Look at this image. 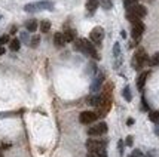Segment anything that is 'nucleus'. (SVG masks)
I'll return each instance as SVG.
<instances>
[{
  "label": "nucleus",
  "instance_id": "2eb2a0df",
  "mask_svg": "<svg viewBox=\"0 0 159 157\" xmlns=\"http://www.w3.org/2000/svg\"><path fill=\"white\" fill-rule=\"evenodd\" d=\"M25 28H27V31H30V33L36 31V30H37V21L36 20L27 21V22H25Z\"/></svg>",
  "mask_w": 159,
  "mask_h": 157
},
{
  "label": "nucleus",
  "instance_id": "4be33fe9",
  "mask_svg": "<svg viewBox=\"0 0 159 157\" xmlns=\"http://www.w3.org/2000/svg\"><path fill=\"white\" fill-rule=\"evenodd\" d=\"M149 64H150V65H159V52H156V54L149 59Z\"/></svg>",
  "mask_w": 159,
  "mask_h": 157
},
{
  "label": "nucleus",
  "instance_id": "393cba45",
  "mask_svg": "<svg viewBox=\"0 0 159 157\" xmlns=\"http://www.w3.org/2000/svg\"><path fill=\"white\" fill-rule=\"evenodd\" d=\"M39 41H40V37H39V36H34V37L31 39V41H30V45H31V48H36V46L39 45Z\"/></svg>",
  "mask_w": 159,
  "mask_h": 157
},
{
  "label": "nucleus",
  "instance_id": "f704fd0d",
  "mask_svg": "<svg viewBox=\"0 0 159 157\" xmlns=\"http://www.w3.org/2000/svg\"><path fill=\"white\" fill-rule=\"evenodd\" d=\"M129 157H140V156H137V154H132V156H129Z\"/></svg>",
  "mask_w": 159,
  "mask_h": 157
},
{
  "label": "nucleus",
  "instance_id": "4468645a",
  "mask_svg": "<svg viewBox=\"0 0 159 157\" xmlns=\"http://www.w3.org/2000/svg\"><path fill=\"white\" fill-rule=\"evenodd\" d=\"M88 157H107V151H106V148L89 150L88 151Z\"/></svg>",
  "mask_w": 159,
  "mask_h": 157
},
{
  "label": "nucleus",
  "instance_id": "c756f323",
  "mask_svg": "<svg viewBox=\"0 0 159 157\" xmlns=\"http://www.w3.org/2000/svg\"><path fill=\"white\" fill-rule=\"evenodd\" d=\"M141 104H143V110H149V107H147V102H146L144 98H141Z\"/></svg>",
  "mask_w": 159,
  "mask_h": 157
},
{
  "label": "nucleus",
  "instance_id": "9d476101",
  "mask_svg": "<svg viewBox=\"0 0 159 157\" xmlns=\"http://www.w3.org/2000/svg\"><path fill=\"white\" fill-rule=\"evenodd\" d=\"M103 82H104V74L103 73H100V74L95 77V80H94V83L91 85V90L92 92H97L98 89L101 88V85H103Z\"/></svg>",
  "mask_w": 159,
  "mask_h": 157
},
{
  "label": "nucleus",
  "instance_id": "6e6552de",
  "mask_svg": "<svg viewBox=\"0 0 159 157\" xmlns=\"http://www.w3.org/2000/svg\"><path fill=\"white\" fill-rule=\"evenodd\" d=\"M103 37H104V30L101 27H95L92 28V31H91L89 34V39L92 43H95V45H100L101 41H103Z\"/></svg>",
  "mask_w": 159,
  "mask_h": 157
},
{
  "label": "nucleus",
  "instance_id": "7ed1b4c3",
  "mask_svg": "<svg viewBox=\"0 0 159 157\" xmlns=\"http://www.w3.org/2000/svg\"><path fill=\"white\" fill-rule=\"evenodd\" d=\"M54 9V2L49 0H43V2H37V3H28L24 6L25 12H37V11H52Z\"/></svg>",
  "mask_w": 159,
  "mask_h": 157
},
{
  "label": "nucleus",
  "instance_id": "f3484780",
  "mask_svg": "<svg viewBox=\"0 0 159 157\" xmlns=\"http://www.w3.org/2000/svg\"><path fill=\"white\" fill-rule=\"evenodd\" d=\"M101 102V96H91L88 99V104L92 105V107H98V104Z\"/></svg>",
  "mask_w": 159,
  "mask_h": 157
},
{
  "label": "nucleus",
  "instance_id": "dca6fc26",
  "mask_svg": "<svg viewBox=\"0 0 159 157\" xmlns=\"http://www.w3.org/2000/svg\"><path fill=\"white\" fill-rule=\"evenodd\" d=\"M64 37H66V41H73V40H76V31H75V30H66V33H64Z\"/></svg>",
  "mask_w": 159,
  "mask_h": 157
},
{
  "label": "nucleus",
  "instance_id": "2f4dec72",
  "mask_svg": "<svg viewBox=\"0 0 159 157\" xmlns=\"http://www.w3.org/2000/svg\"><path fill=\"white\" fill-rule=\"evenodd\" d=\"M132 123H134V119H128V120H126V124H129V126H131Z\"/></svg>",
  "mask_w": 159,
  "mask_h": 157
},
{
  "label": "nucleus",
  "instance_id": "473e14b6",
  "mask_svg": "<svg viewBox=\"0 0 159 157\" xmlns=\"http://www.w3.org/2000/svg\"><path fill=\"white\" fill-rule=\"evenodd\" d=\"M0 55H5V48L3 46H0Z\"/></svg>",
  "mask_w": 159,
  "mask_h": 157
},
{
  "label": "nucleus",
  "instance_id": "bb28decb",
  "mask_svg": "<svg viewBox=\"0 0 159 157\" xmlns=\"http://www.w3.org/2000/svg\"><path fill=\"white\" fill-rule=\"evenodd\" d=\"M7 41H9V36H2V37H0V46H3V45H5V43H7Z\"/></svg>",
  "mask_w": 159,
  "mask_h": 157
},
{
  "label": "nucleus",
  "instance_id": "423d86ee",
  "mask_svg": "<svg viewBox=\"0 0 159 157\" xmlns=\"http://www.w3.org/2000/svg\"><path fill=\"white\" fill-rule=\"evenodd\" d=\"M98 119V114L94 111H82L80 116H79V122L83 124H91Z\"/></svg>",
  "mask_w": 159,
  "mask_h": 157
},
{
  "label": "nucleus",
  "instance_id": "39448f33",
  "mask_svg": "<svg viewBox=\"0 0 159 157\" xmlns=\"http://www.w3.org/2000/svg\"><path fill=\"white\" fill-rule=\"evenodd\" d=\"M106 132H107V124L104 122H101V123H98V124H95V126H91L89 129H88V135L89 137H101Z\"/></svg>",
  "mask_w": 159,
  "mask_h": 157
},
{
  "label": "nucleus",
  "instance_id": "f257e3e1",
  "mask_svg": "<svg viewBox=\"0 0 159 157\" xmlns=\"http://www.w3.org/2000/svg\"><path fill=\"white\" fill-rule=\"evenodd\" d=\"M75 49L79 50V52H82L83 55H88V56H91V58L98 59V54H97V50H95V46H94L89 40H85V39H79V40H76L75 41Z\"/></svg>",
  "mask_w": 159,
  "mask_h": 157
},
{
  "label": "nucleus",
  "instance_id": "f03ea898",
  "mask_svg": "<svg viewBox=\"0 0 159 157\" xmlns=\"http://www.w3.org/2000/svg\"><path fill=\"white\" fill-rule=\"evenodd\" d=\"M147 11H146L144 6L141 5H132V6L126 7V18L131 21V22H135V21H140L141 18H144Z\"/></svg>",
  "mask_w": 159,
  "mask_h": 157
},
{
  "label": "nucleus",
  "instance_id": "f8f14e48",
  "mask_svg": "<svg viewBox=\"0 0 159 157\" xmlns=\"http://www.w3.org/2000/svg\"><path fill=\"white\" fill-rule=\"evenodd\" d=\"M147 77H149V71H143V73L139 76V79H137V88H139V90H143Z\"/></svg>",
  "mask_w": 159,
  "mask_h": 157
},
{
  "label": "nucleus",
  "instance_id": "cd10ccee",
  "mask_svg": "<svg viewBox=\"0 0 159 157\" xmlns=\"http://www.w3.org/2000/svg\"><path fill=\"white\" fill-rule=\"evenodd\" d=\"M125 144H126L128 147H131L132 144H134V139H132L131 135H129V137H126V139H125Z\"/></svg>",
  "mask_w": 159,
  "mask_h": 157
},
{
  "label": "nucleus",
  "instance_id": "a878e982",
  "mask_svg": "<svg viewBox=\"0 0 159 157\" xmlns=\"http://www.w3.org/2000/svg\"><path fill=\"white\" fill-rule=\"evenodd\" d=\"M137 3H139V0H124L125 7H129V6H132V5H137Z\"/></svg>",
  "mask_w": 159,
  "mask_h": 157
},
{
  "label": "nucleus",
  "instance_id": "6ab92c4d",
  "mask_svg": "<svg viewBox=\"0 0 159 157\" xmlns=\"http://www.w3.org/2000/svg\"><path fill=\"white\" fill-rule=\"evenodd\" d=\"M100 5H101V6H103V9H106V11H110L111 7H113L111 0H100Z\"/></svg>",
  "mask_w": 159,
  "mask_h": 157
},
{
  "label": "nucleus",
  "instance_id": "20e7f679",
  "mask_svg": "<svg viewBox=\"0 0 159 157\" xmlns=\"http://www.w3.org/2000/svg\"><path fill=\"white\" fill-rule=\"evenodd\" d=\"M147 62H149V59H147V55H146L144 49L140 48L139 50L135 52L134 58H132V65H134V68H135V70L143 68V65H144V64H147Z\"/></svg>",
  "mask_w": 159,
  "mask_h": 157
},
{
  "label": "nucleus",
  "instance_id": "ddd939ff",
  "mask_svg": "<svg viewBox=\"0 0 159 157\" xmlns=\"http://www.w3.org/2000/svg\"><path fill=\"white\" fill-rule=\"evenodd\" d=\"M98 5H100V0H86V11L89 14H94L97 11Z\"/></svg>",
  "mask_w": 159,
  "mask_h": 157
},
{
  "label": "nucleus",
  "instance_id": "aec40b11",
  "mask_svg": "<svg viewBox=\"0 0 159 157\" xmlns=\"http://www.w3.org/2000/svg\"><path fill=\"white\" fill-rule=\"evenodd\" d=\"M51 28V22L49 21H42L40 22V31L42 33H48Z\"/></svg>",
  "mask_w": 159,
  "mask_h": 157
},
{
  "label": "nucleus",
  "instance_id": "c85d7f7f",
  "mask_svg": "<svg viewBox=\"0 0 159 157\" xmlns=\"http://www.w3.org/2000/svg\"><path fill=\"white\" fill-rule=\"evenodd\" d=\"M118 148H119V154H124V142L122 141H119Z\"/></svg>",
  "mask_w": 159,
  "mask_h": 157
},
{
  "label": "nucleus",
  "instance_id": "72a5a7b5",
  "mask_svg": "<svg viewBox=\"0 0 159 157\" xmlns=\"http://www.w3.org/2000/svg\"><path fill=\"white\" fill-rule=\"evenodd\" d=\"M11 33H12V34H14V33H16V27H12V28H11Z\"/></svg>",
  "mask_w": 159,
  "mask_h": 157
},
{
  "label": "nucleus",
  "instance_id": "9b49d317",
  "mask_svg": "<svg viewBox=\"0 0 159 157\" xmlns=\"http://www.w3.org/2000/svg\"><path fill=\"white\" fill-rule=\"evenodd\" d=\"M66 43H67V41H66L64 34H62V33H55V36H54V45H55L57 48H62Z\"/></svg>",
  "mask_w": 159,
  "mask_h": 157
},
{
  "label": "nucleus",
  "instance_id": "b1692460",
  "mask_svg": "<svg viewBox=\"0 0 159 157\" xmlns=\"http://www.w3.org/2000/svg\"><path fill=\"white\" fill-rule=\"evenodd\" d=\"M113 55L119 58L120 56V46H119V43H115V46H113Z\"/></svg>",
  "mask_w": 159,
  "mask_h": 157
},
{
  "label": "nucleus",
  "instance_id": "412c9836",
  "mask_svg": "<svg viewBox=\"0 0 159 157\" xmlns=\"http://www.w3.org/2000/svg\"><path fill=\"white\" fill-rule=\"evenodd\" d=\"M124 98L126 99V101H131V99H132L131 89H129V86H125V88H124Z\"/></svg>",
  "mask_w": 159,
  "mask_h": 157
},
{
  "label": "nucleus",
  "instance_id": "a211bd4d",
  "mask_svg": "<svg viewBox=\"0 0 159 157\" xmlns=\"http://www.w3.org/2000/svg\"><path fill=\"white\" fill-rule=\"evenodd\" d=\"M20 48H21V41L18 39H14V40L11 41V50L16 52V50H20Z\"/></svg>",
  "mask_w": 159,
  "mask_h": 157
},
{
  "label": "nucleus",
  "instance_id": "7c9ffc66",
  "mask_svg": "<svg viewBox=\"0 0 159 157\" xmlns=\"http://www.w3.org/2000/svg\"><path fill=\"white\" fill-rule=\"evenodd\" d=\"M21 39H22L24 41H27V40H28V37H27V34H25V33H22V34H21Z\"/></svg>",
  "mask_w": 159,
  "mask_h": 157
},
{
  "label": "nucleus",
  "instance_id": "c9c22d12",
  "mask_svg": "<svg viewBox=\"0 0 159 157\" xmlns=\"http://www.w3.org/2000/svg\"><path fill=\"white\" fill-rule=\"evenodd\" d=\"M0 157H2V153H0Z\"/></svg>",
  "mask_w": 159,
  "mask_h": 157
},
{
  "label": "nucleus",
  "instance_id": "5701e85b",
  "mask_svg": "<svg viewBox=\"0 0 159 157\" xmlns=\"http://www.w3.org/2000/svg\"><path fill=\"white\" fill-rule=\"evenodd\" d=\"M149 119H150L152 122L158 123L159 122V111H153V113H150V114H149Z\"/></svg>",
  "mask_w": 159,
  "mask_h": 157
},
{
  "label": "nucleus",
  "instance_id": "1a4fd4ad",
  "mask_svg": "<svg viewBox=\"0 0 159 157\" xmlns=\"http://www.w3.org/2000/svg\"><path fill=\"white\" fill-rule=\"evenodd\" d=\"M107 147V141L103 139H95V138H91L86 141V148L88 150H98V148H106Z\"/></svg>",
  "mask_w": 159,
  "mask_h": 157
},
{
  "label": "nucleus",
  "instance_id": "0eeeda50",
  "mask_svg": "<svg viewBox=\"0 0 159 157\" xmlns=\"http://www.w3.org/2000/svg\"><path fill=\"white\" fill-rule=\"evenodd\" d=\"M144 33V24L141 22V21H135V22H132V31L131 34L134 37V40L139 41L141 39V36Z\"/></svg>",
  "mask_w": 159,
  "mask_h": 157
}]
</instances>
